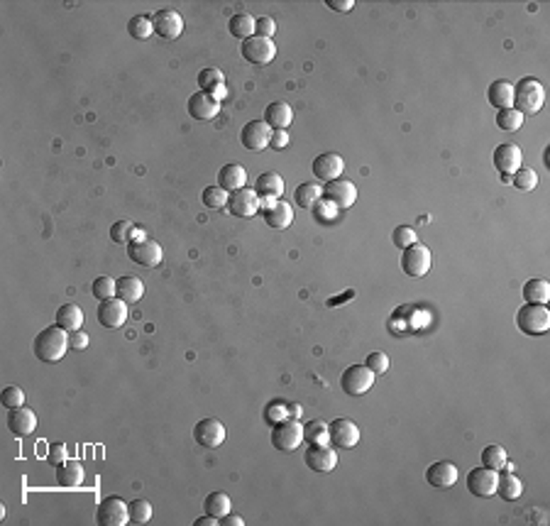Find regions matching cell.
Here are the masks:
<instances>
[{
  "mask_svg": "<svg viewBox=\"0 0 550 526\" xmlns=\"http://www.w3.org/2000/svg\"><path fill=\"white\" fill-rule=\"evenodd\" d=\"M32 348H34V358L42 360V363H59L71 345H68V333L64 328L49 325L42 333H37Z\"/></svg>",
  "mask_w": 550,
  "mask_h": 526,
  "instance_id": "6da1fadb",
  "label": "cell"
},
{
  "mask_svg": "<svg viewBox=\"0 0 550 526\" xmlns=\"http://www.w3.org/2000/svg\"><path fill=\"white\" fill-rule=\"evenodd\" d=\"M546 103V88L538 79H521L519 84H514V108L521 116H534L543 108Z\"/></svg>",
  "mask_w": 550,
  "mask_h": 526,
  "instance_id": "7a4b0ae2",
  "label": "cell"
},
{
  "mask_svg": "<svg viewBox=\"0 0 550 526\" xmlns=\"http://www.w3.org/2000/svg\"><path fill=\"white\" fill-rule=\"evenodd\" d=\"M516 325L526 335H546L550 330V311L546 304H524L516 313Z\"/></svg>",
  "mask_w": 550,
  "mask_h": 526,
  "instance_id": "3957f363",
  "label": "cell"
},
{
  "mask_svg": "<svg viewBox=\"0 0 550 526\" xmlns=\"http://www.w3.org/2000/svg\"><path fill=\"white\" fill-rule=\"evenodd\" d=\"M303 443V426L299 419H282L279 424L272 426V445L282 453H294Z\"/></svg>",
  "mask_w": 550,
  "mask_h": 526,
  "instance_id": "277c9868",
  "label": "cell"
},
{
  "mask_svg": "<svg viewBox=\"0 0 550 526\" xmlns=\"http://www.w3.org/2000/svg\"><path fill=\"white\" fill-rule=\"evenodd\" d=\"M375 377L377 375L367 365H350L340 377V387L347 397H362L375 387Z\"/></svg>",
  "mask_w": 550,
  "mask_h": 526,
  "instance_id": "5b68a950",
  "label": "cell"
},
{
  "mask_svg": "<svg viewBox=\"0 0 550 526\" xmlns=\"http://www.w3.org/2000/svg\"><path fill=\"white\" fill-rule=\"evenodd\" d=\"M431 265H433V255L426 245L414 243L404 250V255H401V270L414 279L426 277L428 270H431Z\"/></svg>",
  "mask_w": 550,
  "mask_h": 526,
  "instance_id": "8992f818",
  "label": "cell"
},
{
  "mask_svg": "<svg viewBox=\"0 0 550 526\" xmlns=\"http://www.w3.org/2000/svg\"><path fill=\"white\" fill-rule=\"evenodd\" d=\"M240 51H243V59L250 61V64L255 66H265L269 64V61L277 56V44L272 42V39L267 37H260V34H252L250 39H245L243 47H240Z\"/></svg>",
  "mask_w": 550,
  "mask_h": 526,
  "instance_id": "52a82bcc",
  "label": "cell"
},
{
  "mask_svg": "<svg viewBox=\"0 0 550 526\" xmlns=\"http://www.w3.org/2000/svg\"><path fill=\"white\" fill-rule=\"evenodd\" d=\"M128 257H130V262H135V265H140V267H157V265H162L164 253H162V245L154 243L150 238H145V240L128 243Z\"/></svg>",
  "mask_w": 550,
  "mask_h": 526,
  "instance_id": "ba28073f",
  "label": "cell"
},
{
  "mask_svg": "<svg viewBox=\"0 0 550 526\" xmlns=\"http://www.w3.org/2000/svg\"><path fill=\"white\" fill-rule=\"evenodd\" d=\"M96 522H98L101 526H125V524H130L128 505H125V502L116 495L106 497V500H101V505H98Z\"/></svg>",
  "mask_w": 550,
  "mask_h": 526,
  "instance_id": "9c48e42d",
  "label": "cell"
},
{
  "mask_svg": "<svg viewBox=\"0 0 550 526\" xmlns=\"http://www.w3.org/2000/svg\"><path fill=\"white\" fill-rule=\"evenodd\" d=\"M496 480H499V472L492 467H474L467 475V490L479 500H487V497L496 495Z\"/></svg>",
  "mask_w": 550,
  "mask_h": 526,
  "instance_id": "30bf717a",
  "label": "cell"
},
{
  "mask_svg": "<svg viewBox=\"0 0 550 526\" xmlns=\"http://www.w3.org/2000/svg\"><path fill=\"white\" fill-rule=\"evenodd\" d=\"M152 27H154V34H159L162 39H176L181 37L183 32V17L179 15V10H171V8L157 10V13L152 15Z\"/></svg>",
  "mask_w": 550,
  "mask_h": 526,
  "instance_id": "8fae6325",
  "label": "cell"
},
{
  "mask_svg": "<svg viewBox=\"0 0 550 526\" xmlns=\"http://www.w3.org/2000/svg\"><path fill=\"white\" fill-rule=\"evenodd\" d=\"M269 137H272V128H269L265 120H250L243 128V133H240V142H243L245 150L262 152L269 147Z\"/></svg>",
  "mask_w": 550,
  "mask_h": 526,
  "instance_id": "7c38bea8",
  "label": "cell"
},
{
  "mask_svg": "<svg viewBox=\"0 0 550 526\" xmlns=\"http://www.w3.org/2000/svg\"><path fill=\"white\" fill-rule=\"evenodd\" d=\"M323 198L328 203H335L337 208H350L357 201V186L347 179H335L323 186Z\"/></svg>",
  "mask_w": 550,
  "mask_h": 526,
  "instance_id": "4fadbf2b",
  "label": "cell"
},
{
  "mask_svg": "<svg viewBox=\"0 0 550 526\" xmlns=\"http://www.w3.org/2000/svg\"><path fill=\"white\" fill-rule=\"evenodd\" d=\"M228 208H230L233 216H238V218H252V216H257V211H260V196H257L255 188H238V191L230 193V198H228Z\"/></svg>",
  "mask_w": 550,
  "mask_h": 526,
  "instance_id": "5bb4252c",
  "label": "cell"
},
{
  "mask_svg": "<svg viewBox=\"0 0 550 526\" xmlns=\"http://www.w3.org/2000/svg\"><path fill=\"white\" fill-rule=\"evenodd\" d=\"M328 433H330V443H333L335 448L350 450L360 443V428L355 426V421H350V419L330 421Z\"/></svg>",
  "mask_w": 550,
  "mask_h": 526,
  "instance_id": "9a60e30c",
  "label": "cell"
},
{
  "mask_svg": "<svg viewBox=\"0 0 550 526\" xmlns=\"http://www.w3.org/2000/svg\"><path fill=\"white\" fill-rule=\"evenodd\" d=\"M128 304L123 299H108V301H101L98 304V323L103 328H123L125 321H128Z\"/></svg>",
  "mask_w": 550,
  "mask_h": 526,
  "instance_id": "2e32d148",
  "label": "cell"
},
{
  "mask_svg": "<svg viewBox=\"0 0 550 526\" xmlns=\"http://www.w3.org/2000/svg\"><path fill=\"white\" fill-rule=\"evenodd\" d=\"M311 169H313V174H316V179L328 184V181L340 179V174L345 171V159L335 152H325V154H318V157L313 159Z\"/></svg>",
  "mask_w": 550,
  "mask_h": 526,
  "instance_id": "e0dca14e",
  "label": "cell"
},
{
  "mask_svg": "<svg viewBox=\"0 0 550 526\" xmlns=\"http://www.w3.org/2000/svg\"><path fill=\"white\" fill-rule=\"evenodd\" d=\"M521 159H524L521 147L514 145V142H504V145L496 147L494 154H492V162H494L496 171H499V174H506V176H511L514 171L521 169Z\"/></svg>",
  "mask_w": 550,
  "mask_h": 526,
  "instance_id": "ac0fdd59",
  "label": "cell"
},
{
  "mask_svg": "<svg viewBox=\"0 0 550 526\" xmlns=\"http://www.w3.org/2000/svg\"><path fill=\"white\" fill-rule=\"evenodd\" d=\"M193 438H196L198 445H203V448H218V445H223V441H225V426L218 419H203L193 428Z\"/></svg>",
  "mask_w": 550,
  "mask_h": 526,
  "instance_id": "d6986e66",
  "label": "cell"
},
{
  "mask_svg": "<svg viewBox=\"0 0 550 526\" xmlns=\"http://www.w3.org/2000/svg\"><path fill=\"white\" fill-rule=\"evenodd\" d=\"M303 460H306V465L311 467L313 472H330V470H335V465H337L335 450L330 448V445H316V443L308 445Z\"/></svg>",
  "mask_w": 550,
  "mask_h": 526,
  "instance_id": "ffe728a7",
  "label": "cell"
},
{
  "mask_svg": "<svg viewBox=\"0 0 550 526\" xmlns=\"http://www.w3.org/2000/svg\"><path fill=\"white\" fill-rule=\"evenodd\" d=\"M8 428L15 438H25L37 428V414L27 407L8 409Z\"/></svg>",
  "mask_w": 550,
  "mask_h": 526,
  "instance_id": "44dd1931",
  "label": "cell"
},
{
  "mask_svg": "<svg viewBox=\"0 0 550 526\" xmlns=\"http://www.w3.org/2000/svg\"><path fill=\"white\" fill-rule=\"evenodd\" d=\"M220 113V103H218L210 93L196 91V93L188 98V116L193 120H213Z\"/></svg>",
  "mask_w": 550,
  "mask_h": 526,
  "instance_id": "7402d4cb",
  "label": "cell"
},
{
  "mask_svg": "<svg viewBox=\"0 0 550 526\" xmlns=\"http://www.w3.org/2000/svg\"><path fill=\"white\" fill-rule=\"evenodd\" d=\"M262 216H265V223L269 228H274V231H286V228L291 226V221H294V208L279 198V201H272L269 206H265V208H262Z\"/></svg>",
  "mask_w": 550,
  "mask_h": 526,
  "instance_id": "603a6c76",
  "label": "cell"
},
{
  "mask_svg": "<svg viewBox=\"0 0 550 526\" xmlns=\"http://www.w3.org/2000/svg\"><path fill=\"white\" fill-rule=\"evenodd\" d=\"M255 191L262 201H279L284 196V179L277 171H265V174L257 176Z\"/></svg>",
  "mask_w": 550,
  "mask_h": 526,
  "instance_id": "cb8c5ba5",
  "label": "cell"
},
{
  "mask_svg": "<svg viewBox=\"0 0 550 526\" xmlns=\"http://www.w3.org/2000/svg\"><path fill=\"white\" fill-rule=\"evenodd\" d=\"M426 482L433 485V487H452V485L457 482V467L452 465L450 460H438L433 462L431 467L426 470Z\"/></svg>",
  "mask_w": 550,
  "mask_h": 526,
  "instance_id": "d4e9b609",
  "label": "cell"
},
{
  "mask_svg": "<svg viewBox=\"0 0 550 526\" xmlns=\"http://www.w3.org/2000/svg\"><path fill=\"white\" fill-rule=\"evenodd\" d=\"M245 184H248V171H245L243 164H225L218 171V186L225 188L228 193L245 188Z\"/></svg>",
  "mask_w": 550,
  "mask_h": 526,
  "instance_id": "484cf974",
  "label": "cell"
},
{
  "mask_svg": "<svg viewBox=\"0 0 550 526\" xmlns=\"http://www.w3.org/2000/svg\"><path fill=\"white\" fill-rule=\"evenodd\" d=\"M294 120V111H291L289 103L284 101H274L265 108V123L272 130H286Z\"/></svg>",
  "mask_w": 550,
  "mask_h": 526,
  "instance_id": "4316f807",
  "label": "cell"
},
{
  "mask_svg": "<svg viewBox=\"0 0 550 526\" xmlns=\"http://www.w3.org/2000/svg\"><path fill=\"white\" fill-rule=\"evenodd\" d=\"M521 492H524V485H521V480L514 475L511 470H499V480H496V495L501 497V500L506 502H516Z\"/></svg>",
  "mask_w": 550,
  "mask_h": 526,
  "instance_id": "83f0119b",
  "label": "cell"
},
{
  "mask_svg": "<svg viewBox=\"0 0 550 526\" xmlns=\"http://www.w3.org/2000/svg\"><path fill=\"white\" fill-rule=\"evenodd\" d=\"M487 101L494 108H514V84L509 81H492L487 88Z\"/></svg>",
  "mask_w": 550,
  "mask_h": 526,
  "instance_id": "f1b7e54d",
  "label": "cell"
},
{
  "mask_svg": "<svg viewBox=\"0 0 550 526\" xmlns=\"http://www.w3.org/2000/svg\"><path fill=\"white\" fill-rule=\"evenodd\" d=\"M56 482H59L61 487H78V485L83 482L81 462L66 458L59 467H56Z\"/></svg>",
  "mask_w": 550,
  "mask_h": 526,
  "instance_id": "f546056e",
  "label": "cell"
},
{
  "mask_svg": "<svg viewBox=\"0 0 550 526\" xmlns=\"http://www.w3.org/2000/svg\"><path fill=\"white\" fill-rule=\"evenodd\" d=\"M56 325L64 328L66 333H73V330H81L83 325V311L81 306L76 304H64L56 311Z\"/></svg>",
  "mask_w": 550,
  "mask_h": 526,
  "instance_id": "4dcf8cb0",
  "label": "cell"
},
{
  "mask_svg": "<svg viewBox=\"0 0 550 526\" xmlns=\"http://www.w3.org/2000/svg\"><path fill=\"white\" fill-rule=\"evenodd\" d=\"M145 294V282L140 277H120L118 279V299H123L125 304H135Z\"/></svg>",
  "mask_w": 550,
  "mask_h": 526,
  "instance_id": "1f68e13d",
  "label": "cell"
},
{
  "mask_svg": "<svg viewBox=\"0 0 550 526\" xmlns=\"http://www.w3.org/2000/svg\"><path fill=\"white\" fill-rule=\"evenodd\" d=\"M111 240L118 245H128V243H135V240H145V233L130 221H118L113 223L111 228Z\"/></svg>",
  "mask_w": 550,
  "mask_h": 526,
  "instance_id": "d6a6232c",
  "label": "cell"
},
{
  "mask_svg": "<svg viewBox=\"0 0 550 526\" xmlns=\"http://www.w3.org/2000/svg\"><path fill=\"white\" fill-rule=\"evenodd\" d=\"M320 198H323V186L316 184V181H306V184L296 186L294 191V201L296 206H301V208H311Z\"/></svg>",
  "mask_w": 550,
  "mask_h": 526,
  "instance_id": "836d02e7",
  "label": "cell"
},
{
  "mask_svg": "<svg viewBox=\"0 0 550 526\" xmlns=\"http://www.w3.org/2000/svg\"><path fill=\"white\" fill-rule=\"evenodd\" d=\"M526 304H548L550 301V284L546 279H529L524 284Z\"/></svg>",
  "mask_w": 550,
  "mask_h": 526,
  "instance_id": "e575fe53",
  "label": "cell"
},
{
  "mask_svg": "<svg viewBox=\"0 0 550 526\" xmlns=\"http://www.w3.org/2000/svg\"><path fill=\"white\" fill-rule=\"evenodd\" d=\"M303 441H306L308 445H328L330 443V433H328V424L325 421H308L306 426H303Z\"/></svg>",
  "mask_w": 550,
  "mask_h": 526,
  "instance_id": "d590c367",
  "label": "cell"
},
{
  "mask_svg": "<svg viewBox=\"0 0 550 526\" xmlns=\"http://www.w3.org/2000/svg\"><path fill=\"white\" fill-rule=\"evenodd\" d=\"M230 497H228L225 492H210L208 497L203 500V510L205 514H210V517L215 519H223L225 514H230Z\"/></svg>",
  "mask_w": 550,
  "mask_h": 526,
  "instance_id": "8d00e7d4",
  "label": "cell"
},
{
  "mask_svg": "<svg viewBox=\"0 0 550 526\" xmlns=\"http://www.w3.org/2000/svg\"><path fill=\"white\" fill-rule=\"evenodd\" d=\"M228 30H230L233 37L238 39H250L252 34H255V17H252L250 13H238L230 17V25H228Z\"/></svg>",
  "mask_w": 550,
  "mask_h": 526,
  "instance_id": "74e56055",
  "label": "cell"
},
{
  "mask_svg": "<svg viewBox=\"0 0 550 526\" xmlns=\"http://www.w3.org/2000/svg\"><path fill=\"white\" fill-rule=\"evenodd\" d=\"M482 465L484 467H492V470H504V467L509 465V455H506V450L501 448V445H496V443H492V445H487V448L482 450Z\"/></svg>",
  "mask_w": 550,
  "mask_h": 526,
  "instance_id": "f35d334b",
  "label": "cell"
},
{
  "mask_svg": "<svg viewBox=\"0 0 550 526\" xmlns=\"http://www.w3.org/2000/svg\"><path fill=\"white\" fill-rule=\"evenodd\" d=\"M496 125H499V130H504V133H516V130H521V125H524V116H521L516 108H501V111L496 113Z\"/></svg>",
  "mask_w": 550,
  "mask_h": 526,
  "instance_id": "ab89813d",
  "label": "cell"
},
{
  "mask_svg": "<svg viewBox=\"0 0 550 526\" xmlns=\"http://www.w3.org/2000/svg\"><path fill=\"white\" fill-rule=\"evenodd\" d=\"M128 32L133 39H147L154 34V27H152V17L150 15H135L130 17L128 22Z\"/></svg>",
  "mask_w": 550,
  "mask_h": 526,
  "instance_id": "60d3db41",
  "label": "cell"
},
{
  "mask_svg": "<svg viewBox=\"0 0 550 526\" xmlns=\"http://www.w3.org/2000/svg\"><path fill=\"white\" fill-rule=\"evenodd\" d=\"M228 198H230V193H228L225 188H220V186H205V188H203V196H200V201H203L205 208L218 211V208H223V206H228Z\"/></svg>",
  "mask_w": 550,
  "mask_h": 526,
  "instance_id": "b9f144b4",
  "label": "cell"
},
{
  "mask_svg": "<svg viewBox=\"0 0 550 526\" xmlns=\"http://www.w3.org/2000/svg\"><path fill=\"white\" fill-rule=\"evenodd\" d=\"M91 291H93V296L98 301L116 299V296H118V282L113 277H98L93 282V287H91Z\"/></svg>",
  "mask_w": 550,
  "mask_h": 526,
  "instance_id": "7bdbcfd3",
  "label": "cell"
},
{
  "mask_svg": "<svg viewBox=\"0 0 550 526\" xmlns=\"http://www.w3.org/2000/svg\"><path fill=\"white\" fill-rule=\"evenodd\" d=\"M128 512H130V522L133 524H147L152 519V505L150 500H133L128 505Z\"/></svg>",
  "mask_w": 550,
  "mask_h": 526,
  "instance_id": "ee69618b",
  "label": "cell"
},
{
  "mask_svg": "<svg viewBox=\"0 0 550 526\" xmlns=\"http://www.w3.org/2000/svg\"><path fill=\"white\" fill-rule=\"evenodd\" d=\"M220 84H225V76H223L220 69H200L198 71V88L203 93H210Z\"/></svg>",
  "mask_w": 550,
  "mask_h": 526,
  "instance_id": "f6af8a7d",
  "label": "cell"
},
{
  "mask_svg": "<svg viewBox=\"0 0 550 526\" xmlns=\"http://www.w3.org/2000/svg\"><path fill=\"white\" fill-rule=\"evenodd\" d=\"M511 184L519 188V191H534L538 186V174L529 167H521L519 171L511 174Z\"/></svg>",
  "mask_w": 550,
  "mask_h": 526,
  "instance_id": "bcb514c9",
  "label": "cell"
},
{
  "mask_svg": "<svg viewBox=\"0 0 550 526\" xmlns=\"http://www.w3.org/2000/svg\"><path fill=\"white\" fill-rule=\"evenodd\" d=\"M0 402H3L5 409H17V407H25V392L20 387H5L0 392Z\"/></svg>",
  "mask_w": 550,
  "mask_h": 526,
  "instance_id": "7dc6e473",
  "label": "cell"
},
{
  "mask_svg": "<svg viewBox=\"0 0 550 526\" xmlns=\"http://www.w3.org/2000/svg\"><path fill=\"white\" fill-rule=\"evenodd\" d=\"M282 419H286V402L284 399H274V402H269L267 409H265V421L274 426V424H279Z\"/></svg>",
  "mask_w": 550,
  "mask_h": 526,
  "instance_id": "c3c4849f",
  "label": "cell"
},
{
  "mask_svg": "<svg viewBox=\"0 0 550 526\" xmlns=\"http://www.w3.org/2000/svg\"><path fill=\"white\" fill-rule=\"evenodd\" d=\"M392 240H394V245H397L399 250H406L409 245L416 243V231L411 226H399L397 231H394Z\"/></svg>",
  "mask_w": 550,
  "mask_h": 526,
  "instance_id": "681fc988",
  "label": "cell"
},
{
  "mask_svg": "<svg viewBox=\"0 0 550 526\" xmlns=\"http://www.w3.org/2000/svg\"><path fill=\"white\" fill-rule=\"evenodd\" d=\"M365 365H367V368H370L375 375H384V373L389 370V355H387V353H380V350H377V353H370V355H367V360H365Z\"/></svg>",
  "mask_w": 550,
  "mask_h": 526,
  "instance_id": "f907efd6",
  "label": "cell"
},
{
  "mask_svg": "<svg viewBox=\"0 0 550 526\" xmlns=\"http://www.w3.org/2000/svg\"><path fill=\"white\" fill-rule=\"evenodd\" d=\"M255 34L272 39L274 34H277V22H274L272 17H257L255 20Z\"/></svg>",
  "mask_w": 550,
  "mask_h": 526,
  "instance_id": "816d5d0a",
  "label": "cell"
},
{
  "mask_svg": "<svg viewBox=\"0 0 550 526\" xmlns=\"http://www.w3.org/2000/svg\"><path fill=\"white\" fill-rule=\"evenodd\" d=\"M64 460H66V445L64 443H49V450H47V462H49V465L59 467Z\"/></svg>",
  "mask_w": 550,
  "mask_h": 526,
  "instance_id": "f5cc1de1",
  "label": "cell"
},
{
  "mask_svg": "<svg viewBox=\"0 0 550 526\" xmlns=\"http://www.w3.org/2000/svg\"><path fill=\"white\" fill-rule=\"evenodd\" d=\"M286 145H289V133L286 130H272L269 150H286Z\"/></svg>",
  "mask_w": 550,
  "mask_h": 526,
  "instance_id": "db71d44e",
  "label": "cell"
},
{
  "mask_svg": "<svg viewBox=\"0 0 550 526\" xmlns=\"http://www.w3.org/2000/svg\"><path fill=\"white\" fill-rule=\"evenodd\" d=\"M68 345H71L73 350H86V348H88V335H86L83 330H73V333H68Z\"/></svg>",
  "mask_w": 550,
  "mask_h": 526,
  "instance_id": "11a10c76",
  "label": "cell"
},
{
  "mask_svg": "<svg viewBox=\"0 0 550 526\" xmlns=\"http://www.w3.org/2000/svg\"><path fill=\"white\" fill-rule=\"evenodd\" d=\"M325 5L335 13H347V10L355 8V0H325Z\"/></svg>",
  "mask_w": 550,
  "mask_h": 526,
  "instance_id": "9f6ffc18",
  "label": "cell"
},
{
  "mask_svg": "<svg viewBox=\"0 0 550 526\" xmlns=\"http://www.w3.org/2000/svg\"><path fill=\"white\" fill-rule=\"evenodd\" d=\"M220 526H245V519L240 514H225L223 519H218Z\"/></svg>",
  "mask_w": 550,
  "mask_h": 526,
  "instance_id": "6f0895ef",
  "label": "cell"
},
{
  "mask_svg": "<svg viewBox=\"0 0 550 526\" xmlns=\"http://www.w3.org/2000/svg\"><path fill=\"white\" fill-rule=\"evenodd\" d=\"M193 526H218V519L210 517V514H205V517H198L196 522H193Z\"/></svg>",
  "mask_w": 550,
  "mask_h": 526,
  "instance_id": "680465c9",
  "label": "cell"
},
{
  "mask_svg": "<svg viewBox=\"0 0 550 526\" xmlns=\"http://www.w3.org/2000/svg\"><path fill=\"white\" fill-rule=\"evenodd\" d=\"M301 407H299V404H286V416H289V419H301Z\"/></svg>",
  "mask_w": 550,
  "mask_h": 526,
  "instance_id": "91938a15",
  "label": "cell"
},
{
  "mask_svg": "<svg viewBox=\"0 0 550 526\" xmlns=\"http://www.w3.org/2000/svg\"><path fill=\"white\" fill-rule=\"evenodd\" d=\"M210 96H213V98H215L218 103H220V101H223V98H225V96H228V91H225V84L215 86V88L210 91Z\"/></svg>",
  "mask_w": 550,
  "mask_h": 526,
  "instance_id": "94428289",
  "label": "cell"
}]
</instances>
